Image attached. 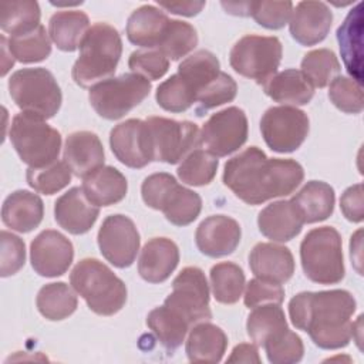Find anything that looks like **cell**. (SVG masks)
Segmentation results:
<instances>
[{
  "label": "cell",
  "mask_w": 364,
  "mask_h": 364,
  "mask_svg": "<svg viewBox=\"0 0 364 364\" xmlns=\"http://www.w3.org/2000/svg\"><path fill=\"white\" fill-rule=\"evenodd\" d=\"M304 171L294 159L267 158L249 146L225 164L223 183L245 203L260 205L290 195L303 181Z\"/></svg>",
  "instance_id": "1"
},
{
  "label": "cell",
  "mask_w": 364,
  "mask_h": 364,
  "mask_svg": "<svg viewBox=\"0 0 364 364\" xmlns=\"http://www.w3.org/2000/svg\"><path fill=\"white\" fill-rule=\"evenodd\" d=\"M355 300L347 290L301 291L289 303L293 326L324 350L346 347L353 337Z\"/></svg>",
  "instance_id": "2"
},
{
  "label": "cell",
  "mask_w": 364,
  "mask_h": 364,
  "mask_svg": "<svg viewBox=\"0 0 364 364\" xmlns=\"http://www.w3.org/2000/svg\"><path fill=\"white\" fill-rule=\"evenodd\" d=\"M121 53L122 41L117 28L107 23L92 24L80 46L73 80L85 88L109 78L117 70Z\"/></svg>",
  "instance_id": "3"
},
{
  "label": "cell",
  "mask_w": 364,
  "mask_h": 364,
  "mask_svg": "<svg viewBox=\"0 0 364 364\" xmlns=\"http://www.w3.org/2000/svg\"><path fill=\"white\" fill-rule=\"evenodd\" d=\"M70 283L90 310L100 316L118 313L127 301L125 283L97 259L80 260L70 274Z\"/></svg>",
  "instance_id": "4"
},
{
  "label": "cell",
  "mask_w": 364,
  "mask_h": 364,
  "mask_svg": "<svg viewBox=\"0 0 364 364\" xmlns=\"http://www.w3.org/2000/svg\"><path fill=\"white\" fill-rule=\"evenodd\" d=\"M301 267L318 284H336L344 277L341 236L331 226L311 229L300 245Z\"/></svg>",
  "instance_id": "5"
},
{
  "label": "cell",
  "mask_w": 364,
  "mask_h": 364,
  "mask_svg": "<svg viewBox=\"0 0 364 364\" xmlns=\"http://www.w3.org/2000/svg\"><path fill=\"white\" fill-rule=\"evenodd\" d=\"M144 202L156 210L164 212L166 220L175 226L192 223L200 213V196L181 186L176 179L166 172H158L146 176L141 186Z\"/></svg>",
  "instance_id": "6"
},
{
  "label": "cell",
  "mask_w": 364,
  "mask_h": 364,
  "mask_svg": "<svg viewBox=\"0 0 364 364\" xmlns=\"http://www.w3.org/2000/svg\"><path fill=\"white\" fill-rule=\"evenodd\" d=\"M10 141L20 159L30 168H43L57 161L61 135L43 118L20 112L10 125Z\"/></svg>",
  "instance_id": "7"
},
{
  "label": "cell",
  "mask_w": 364,
  "mask_h": 364,
  "mask_svg": "<svg viewBox=\"0 0 364 364\" xmlns=\"http://www.w3.org/2000/svg\"><path fill=\"white\" fill-rule=\"evenodd\" d=\"M9 91L14 104L27 114L43 119L53 118L63 101L61 90L54 75L41 67L23 68L11 74Z\"/></svg>",
  "instance_id": "8"
},
{
  "label": "cell",
  "mask_w": 364,
  "mask_h": 364,
  "mask_svg": "<svg viewBox=\"0 0 364 364\" xmlns=\"http://www.w3.org/2000/svg\"><path fill=\"white\" fill-rule=\"evenodd\" d=\"M151 91V81L128 73L107 78L90 88V102L95 112L105 119H118L139 105Z\"/></svg>",
  "instance_id": "9"
},
{
  "label": "cell",
  "mask_w": 364,
  "mask_h": 364,
  "mask_svg": "<svg viewBox=\"0 0 364 364\" xmlns=\"http://www.w3.org/2000/svg\"><path fill=\"white\" fill-rule=\"evenodd\" d=\"M282 53V43L277 37L249 34L235 43L229 63L237 74L263 85L276 74Z\"/></svg>",
  "instance_id": "10"
},
{
  "label": "cell",
  "mask_w": 364,
  "mask_h": 364,
  "mask_svg": "<svg viewBox=\"0 0 364 364\" xmlns=\"http://www.w3.org/2000/svg\"><path fill=\"white\" fill-rule=\"evenodd\" d=\"M145 122L149 134L152 161L178 164L200 145L199 129L191 121L149 117Z\"/></svg>",
  "instance_id": "11"
},
{
  "label": "cell",
  "mask_w": 364,
  "mask_h": 364,
  "mask_svg": "<svg viewBox=\"0 0 364 364\" xmlns=\"http://www.w3.org/2000/svg\"><path fill=\"white\" fill-rule=\"evenodd\" d=\"M164 304L183 317L189 326L210 320L209 286L205 273L195 266L182 269L175 277L172 293L165 299Z\"/></svg>",
  "instance_id": "12"
},
{
  "label": "cell",
  "mask_w": 364,
  "mask_h": 364,
  "mask_svg": "<svg viewBox=\"0 0 364 364\" xmlns=\"http://www.w3.org/2000/svg\"><path fill=\"white\" fill-rule=\"evenodd\" d=\"M260 131L272 151L293 152L300 148L309 134V117L294 107H272L260 119Z\"/></svg>",
  "instance_id": "13"
},
{
  "label": "cell",
  "mask_w": 364,
  "mask_h": 364,
  "mask_svg": "<svg viewBox=\"0 0 364 364\" xmlns=\"http://www.w3.org/2000/svg\"><path fill=\"white\" fill-rule=\"evenodd\" d=\"M247 117L237 107H228L213 114L202 127L200 144L208 152L228 156L237 151L247 139Z\"/></svg>",
  "instance_id": "14"
},
{
  "label": "cell",
  "mask_w": 364,
  "mask_h": 364,
  "mask_svg": "<svg viewBox=\"0 0 364 364\" xmlns=\"http://www.w3.org/2000/svg\"><path fill=\"white\" fill-rule=\"evenodd\" d=\"M97 239L101 255L115 267L124 269L134 263L139 250V233L128 216H107Z\"/></svg>",
  "instance_id": "15"
},
{
  "label": "cell",
  "mask_w": 364,
  "mask_h": 364,
  "mask_svg": "<svg viewBox=\"0 0 364 364\" xmlns=\"http://www.w3.org/2000/svg\"><path fill=\"white\" fill-rule=\"evenodd\" d=\"M109 145L115 158L129 168H144L152 162V151L146 122L127 119L112 128Z\"/></svg>",
  "instance_id": "16"
},
{
  "label": "cell",
  "mask_w": 364,
  "mask_h": 364,
  "mask_svg": "<svg viewBox=\"0 0 364 364\" xmlns=\"http://www.w3.org/2000/svg\"><path fill=\"white\" fill-rule=\"evenodd\" d=\"M73 259V243L57 230H43L30 245L31 266L40 276L57 277L64 274Z\"/></svg>",
  "instance_id": "17"
},
{
  "label": "cell",
  "mask_w": 364,
  "mask_h": 364,
  "mask_svg": "<svg viewBox=\"0 0 364 364\" xmlns=\"http://www.w3.org/2000/svg\"><path fill=\"white\" fill-rule=\"evenodd\" d=\"M239 223L226 215H213L200 222L195 233L198 249L209 257H222L233 253L240 242Z\"/></svg>",
  "instance_id": "18"
},
{
  "label": "cell",
  "mask_w": 364,
  "mask_h": 364,
  "mask_svg": "<svg viewBox=\"0 0 364 364\" xmlns=\"http://www.w3.org/2000/svg\"><path fill=\"white\" fill-rule=\"evenodd\" d=\"M333 13L323 1H300L289 20L291 37L301 46H314L326 38Z\"/></svg>",
  "instance_id": "19"
},
{
  "label": "cell",
  "mask_w": 364,
  "mask_h": 364,
  "mask_svg": "<svg viewBox=\"0 0 364 364\" xmlns=\"http://www.w3.org/2000/svg\"><path fill=\"white\" fill-rule=\"evenodd\" d=\"M100 208L91 203L82 188H71L54 203L55 222L71 235L87 233L95 223Z\"/></svg>",
  "instance_id": "20"
},
{
  "label": "cell",
  "mask_w": 364,
  "mask_h": 364,
  "mask_svg": "<svg viewBox=\"0 0 364 364\" xmlns=\"http://www.w3.org/2000/svg\"><path fill=\"white\" fill-rule=\"evenodd\" d=\"M252 273L267 282L286 283L294 273V259L291 252L274 243H257L249 255Z\"/></svg>",
  "instance_id": "21"
},
{
  "label": "cell",
  "mask_w": 364,
  "mask_h": 364,
  "mask_svg": "<svg viewBox=\"0 0 364 364\" xmlns=\"http://www.w3.org/2000/svg\"><path fill=\"white\" fill-rule=\"evenodd\" d=\"M63 159L75 176L85 178L104 166V146L94 132L77 131L67 136Z\"/></svg>",
  "instance_id": "22"
},
{
  "label": "cell",
  "mask_w": 364,
  "mask_h": 364,
  "mask_svg": "<svg viewBox=\"0 0 364 364\" xmlns=\"http://www.w3.org/2000/svg\"><path fill=\"white\" fill-rule=\"evenodd\" d=\"M179 263V249L168 237H154L148 240L139 255L138 272L145 282H165Z\"/></svg>",
  "instance_id": "23"
},
{
  "label": "cell",
  "mask_w": 364,
  "mask_h": 364,
  "mask_svg": "<svg viewBox=\"0 0 364 364\" xmlns=\"http://www.w3.org/2000/svg\"><path fill=\"white\" fill-rule=\"evenodd\" d=\"M169 20L161 9L151 4L141 6L128 17L127 37L135 46L158 50Z\"/></svg>",
  "instance_id": "24"
},
{
  "label": "cell",
  "mask_w": 364,
  "mask_h": 364,
  "mask_svg": "<svg viewBox=\"0 0 364 364\" xmlns=\"http://www.w3.org/2000/svg\"><path fill=\"white\" fill-rule=\"evenodd\" d=\"M257 225L267 239L289 242L301 232L304 223L291 200H277L260 210Z\"/></svg>",
  "instance_id": "25"
},
{
  "label": "cell",
  "mask_w": 364,
  "mask_h": 364,
  "mask_svg": "<svg viewBox=\"0 0 364 364\" xmlns=\"http://www.w3.org/2000/svg\"><path fill=\"white\" fill-rule=\"evenodd\" d=\"M44 215V205L38 195L28 191H16L3 202L1 220L11 230L27 233L36 229Z\"/></svg>",
  "instance_id": "26"
},
{
  "label": "cell",
  "mask_w": 364,
  "mask_h": 364,
  "mask_svg": "<svg viewBox=\"0 0 364 364\" xmlns=\"http://www.w3.org/2000/svg\"><path fill=\"white\" fill-rule=\"evenodd\" d=\"M82 191L95 206H109L121 202L128 191L125 176L114 166H101L82 178Z\"/></svg>",
  "instance_id": "27"
},
{
  "label": "cell",
  "mask_w": 364,
  "mask_h": 364,
  "mask_svg": "<svg viewBox=\"0 0 364 364\" xmlns=\"http://www.w3.org/2000/svg\"><path fill=\"white\" fill-rule=\"evenodd\" d=\"M225 331L212 323H198L186 340V355L191 363H219L226 351Z\"/></svg>",
  "instance_id": "28"
},
{
  "label": "cell",
  "mask_w": 364,
  "mask_h": 364,
  "mask_svg": "<svg viewBox=\"0 0 364 364\" xmlns=\"http://www.w3.org/2000/svg\"><path fill=\"white\" fill-rule=\"evenodd\" d=\"M263 90L273 101L283 105H304L314 95V87L307 77L294 68L276 73L264 84Z\"/></svg>",
  "instance_id": "29"
},
{
  "label": "cell",
  "mask_w": 364,
  "mask_h": 364,
  "mask_svg": "<svg viewBox=\"0 0 364 364\" xmlns=\"http://www.w3.org/2000/svg\"><path fill=\"white\" fill-rule=\"evenodd\" d=\"M296 206L303 223H316L326 220L334 209V189L321 181L307 182L290 199Z\"/></svg>",
  "instance_id": "30"
},
{
  "label": "cell",
  "mask_w": 364,
  "mask_h": 364,
  "mask_svg": "<svg viewBox=\"0 0 364 364\" xmlns=\"http://www.w3.org/2000/svg\"><path fill=\"white\" fill-rule=\"evenodd\" d=\"M90 30L88 16L78 10H63L51 16L48 33L53 43L63 51L77 50Z\"/></svg>",
  "instance_id": "31"
},
{
  "label": "cell",
  "mask_w": 364,
  "mask_h": 364,
  "mask_svg": "<svg viewBox=\"0 0 364 364\" xmlns=\"http://www.w3.org/2000/svg\"><path fill=\"white\" fill-rule=\"evenodd\" d=\"M246 330L252 341L263 347L267 341L287 331L289 327L280 304L266 303L253 307L246 321Z\"/></svg>",
  "instance_id": "32"
},
{
  "label": "cell",
  "mask_w": 364,
  "mask_h": 364,
  "mask_svg": "<svg viewBox=\"0 0 364 364\" xmlns=\"http://www.w3.org/2000/svg\"><path fill=\"white\" fill-rule=\"evenodd\" d=\"M40 26V7L33 0H13L0 4V27L10 37L34 31Z\"/></svg>",
  "instance_id": "33"
},
{
  "label": "cell",
  "mask_w": 364,
  "mask_h": 364,
  "mask_svg": "<svg viewBox=\"0 0 364 364\" xmlns=\"http://www.w3.org/2000/svg\"><path fill=\"white\" fill-rule=\"evenodd\" d=\"M146 326L152 330L161 344L169 350H176L185 340L189 330L188 321L168 306H161L149 311L146 317Z\"/></svg>",
  "instance_id": "34"
},
{
  "label": "cell",
  "mask_w": 364,
  "mask_h": 364,
  "mask_svg": "<svg viewBox=\"0 0 364 364\" xmlns=\"http://www.w3.org/2000/svg\"><path fill=\"white\" fill-rule=\"evenodd\" d=\"M77 296L73 289L63 283H48L37 294L36 304L43 317L51 321L64 320L77 309Z\"/></svg>",
  "instance_id": "35"
},
{
  "label": "cell",
  "mask_w": 364,
  "mask_h": 364,
  "mask_svg": "<svg viewBox=\"0 0 364 364\" xmlns=\"http://www.w3.org/2000/svg\"><path fill=\"white\" fill-rule=\"evenodd\" d=\"M220 73V64L215 54L208 50H199L186 57L178 67V73L182 80L189 85L196 97L199 92Z\"/></svg>",
  "instance_id": "36"
},
{
  "label": "cell",
  "mask_w": 364,
  "mask_h": 364,
  "mask_svg": "<svg viewBox=\"0 0 364 364\" xmlns=\"http://www.w3.org/2000/svg\"><path fill=\"white\" fill-rule=\"evenodd\" d=\"M210 286L216 301L222 304H233L243 293L245 273L235 263H218L210 269Z\"/></svg>",
  "instance_id": "37"
},
{
  "label": "cell",
  "mask_w": 364,
  "mask_h": 364,
  "mask_svg": "<svg viewBox=\"0 0 364 364\" xmlns=\"http://www.w3.org/2000/svg\"><path fill=\"white\" fill-rule=\"evenodd\" d=\"M9 50L20 63H38L51 53V41L46 28L40 24L34 31L23 36L10 37Z\"/></svg>",
  "instance_id": "38"
},
{
  "label": "cell",
  "mask_w": 364,
  "mask_h": 364,
  "mask_svg": "<svg viewBox=\"0 0 364 364\" xmlns=\"http://www.w3.org/2000/svg\"><path fill=\"white\" fill-rule=\"evenodd\" d=\"M301 73L313 87L324 88L340 73V63L331 50H311L301 60Z\"/></svg>",
  "instance_id": "39"
},
{
  "label": "cell",
  "mask_w": 364,
  "mask_h": 364,
  "mask_svg": "<svg viewBox=\"0 0 364 364\" xmlns=\"http://www.w3.org/2000/svg\"><path fill=\"white\" fill-rule=\"evenodd\" d=\"M218 158L208 151H192L178 168L179 179L191 186H203L212 182L218 169Z\"/></svg>",
  "instance_id": "40"
},
{
  "label": "cell",
  "mask_w": 364,
  "mask_h": 364,
  "mask_svg": "<svg viewBox=\"0 0 364 364\" xmlns=\"http://www.w3.org/2000/svg\"><path fill=\"white\" fill-rule=\"evenodd\" d=\"M198 46V34L193 26L181 20H169L165 36L158 50L168 60H179Z\"/></svg>",
  "instance_id": "41"
},
{
  "label": "cell",
  "mask_w": 364,
  "mask_h": 364,
  "mask_svg": "<svg viewBox=\"0 0 364 364\" xmlns=\"http://www.w3.org/2000/svg\"><path fill=\"white\" fill-rule=\"evenodd\" d=\"M26 178L34 191L53 195L70 183L71 169L64 161H55L43 168H28Z\"/></svg>",
  "instance_id": "42"
},
{
  "label": "cell",
  "mask_w": 364,
  "mask_h": 364,
  "mask_svg": "<svg viewBox=\"0 0 364 364\" xmlns=\"http://www.w3.org/2000/svg\"><path fill=\"white\" fill-rule=\"evenodd\" d=\"M155 98L158 105L169 112H183L196 102L192 90L179 74H173L159 84Z\"/></svg>",
  "instance_id": "43"
},
{
  "label": "cell",
  "mask_w": 364,
  "mask_h": 364,
  "mask_svg": "<svg viewBox=\"0 0 364 364\" xmlns=\"http://www.w3.org/2000/svg\"><path fill=\"white\" fill-rule=\"evenodd\" d=\"M237 92V85L235 80L220 71L196 97V115H203L208 109L219 107L225 102H230L235 100Z\"/></svg>",
  "instance_id": "44"
},
{
  "label": "cell",
  "mask_w": 364,
  "mask_h": 364,
  "mask_svg": "<svg viewBox=\"0 0 364 364\" xmlns=\"http://www.w3.org/2000/svg\"><path fill=\"white\" fill-rule=\"evenodd\" d=\"M328 98L340 111L347 114H360L364 107L360 82L344 75L333 78L328 88Z\"/></svg>",
  "instance_id": "45"
},
{
  "label": "cell",
  "mask_w": 364,
  "mask_h": 364,
  "mask_svg": "<svg viewBox=\"0 0 364 364\" xmlns=\"http://www.w3.org/2000/svg\"><path fill=\"white\" fill-rule=\"evenodd\" d=\"M293 13L291 1H250L247 14L255 18L257 24L270 30L284 27Z\"/></svg>",
  "instance_id": "46"
},
{
  "label": "cell",
  "mask_w": 364,
  "mask_h": 364,
  "mask_svg": "<svg viewBox=\"0 0 364 364\" xmlns=\"http://www.w3.org/2000/svg\"><path fill=\"white\" fill-rule=\"evenodd\" d=\"M267 360L273 364H294L303 358L304 346L301 338L291 330L267 341L264 346Z\"/></svg>",
  "instance_id": "47"
},
{
  "label": "cell",
  "mask_w": 364,
  "mask_h": 364,
  "mask_svg": "<svg viewBox=\"0 0 364 364\" xmlns=\"http://www.w3.org/2000/svg\"><path fill=\"white\" fill-rule=\"evenodd\" d=\"M128 67L132 73L145 77L146 80H159L169 68V60L159 50H136L129 55Z\"/></svg>",
  "instance_id": "48"
},
{
  "label": "cell",
  "mask_w": 364,
  "mask_h": 364,
  "mask_svg": "<svg viewBox=\"0 0 364 364\" xmlns=\"http://www.w3.org/2000/svg\"><path fill=\"white\" fill-rule=\"evenodd\" d=\"M0 245V274L1 277H7L17 273L24 266L26 247L18 236L7 230H1Z\"/></svg>",
  "instance_id": "49"
},
{
  "label": "cell",
  "mask_w": 364,
  "mask_h": 364,
  "mask_svg": "<svg viewBox=\"0 0 364 364\" xmlns=\"http://www.w3.org/2000/svg\"><path fill=\"white\" fill-rule=\"evenodd\" d=\"M283 299H284V290L282 284L256 277L247 283L243 301L246 307L253 309L256 306L266 304V303L282 304Z\"/></svg>",
  "instance_id": "50"
},
{
  "label": "cell",
  "mask_w": 364,
  "mask_h": 364,
  "mask_svg": "<svg viewBox=\"0 0 364 364\" xmlns=\"http://www.w3.org/2000/svg\"><path fill=\"white\" fill-rule=\"evenodd\" d=\"M341 212L347 220L358 223L364 218V205H363V185L355 183L344 191L340 198Z\"/></svg>",
  "instance_id": "51"
},
{
  "label": "cell",
  "mask_w": 364,
  "mask_h": 364,
  "mask_svg": "<svg viewBox=\"0 0 364 364\" xmlns=\"http://www.w3.org/2000/svg\"><path fill=\"white\" fill-rule=\"evenodd\" d=\"M159 7L169 13L192 17L196 16L205 7V1H158Z\"/></svg>",
  "instance_id": "52"
},
{
  "label": "cell",
  "mask_w": 364,
  "mask_h": 364,
  "mask_svg": "<svg viewBox=\"0 0 364 364\" xmlns=\"http://www.w3.org/2000/svg\"><path fill=\"white\" fill-rule=\"evenodd\" d=\"M228 363H260V357L257 353V346L256 344H247L242 343L236 346L228 358Z\"/></svg>",
  "instance_id": "53"
},
{
  "label": "cell",
  "mask_w": 364,
  "mask_h": 364,
  "mask_svg": "<svg viewBox=\"0 0 364 364\" xmlns=\"http://www.w3.org/2000/svg\"><path fill=\"white\" fill-rule=\"evenodd\" d=\"M361 229L357 230L353 236H351V242H350V256L353 263L355 264V269L360 274L361 273Z\"/></svg>",
  "instance_id": "54"
},
{
  "label": "cell",
  "mask_w": 364,
  "mask_h": 364,
  "mask_svg": "<svg viewBox=\"0 0 364 364\" xmlns=\"http://www.w3.org/2000/svg\"><path fill=\"white\" fill-rule=\"evenodd\" d=\"M1 41V53H3V68H1V75L4 77L7 74V71L13 67L14 64V57L10 54L7 55V50H9V46H7V38L4 36H1L0 38Z\"/></svg>",
  "instance_id": "55"
}]
</instances>
